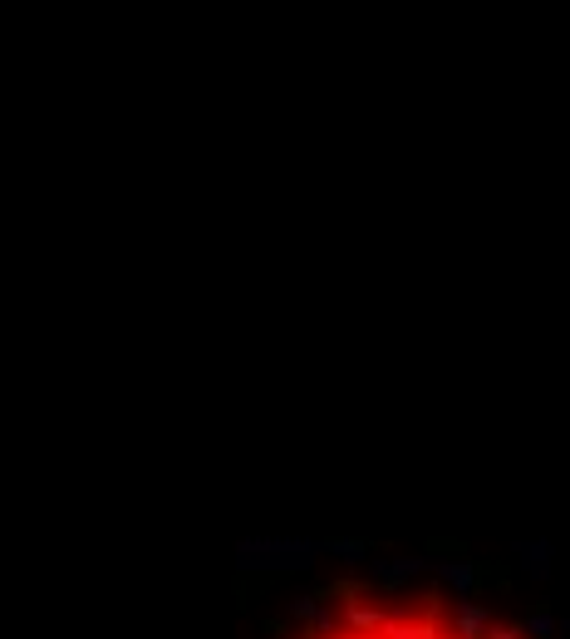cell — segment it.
Segmentation results:
<instances>
[{"label":"cell","instance_id":"1","mask_svg":"<svg viewBox=\"0 0 570 639\" xmlns=\"http://www.w3.org/2000/svg\"><path fill=\"white\" fill-rule=\"evenodd\" d=\"M290 639H536L438 585L340 581L320 590Z\"/></svg>","mask_w":570,"mask_h":639}]
</instances>
